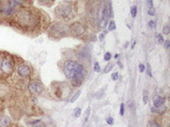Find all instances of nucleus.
Masks as SVG:
<instances>
[{"label":"nucleus","instance_id":"f257e3e1","mask_svg":"<svg viewBox=\"0 0 170 127\" xmlns=\"http://www.w3.org/2000/svg\"><path fill=\"white\" fill-rule=\"evenodd\" d=\"M7 24L14 30L31 37H37L50 26L45 13L31 7H19Z\"/></svg>","mask_w":170,"mask_h":127},{"label":"nucleus","instance_id":"f03ea898","mask_svg":"<svg viewBox=\"0 0 170 127\" xmlns=\"http://www.w3.org/2000/svg\"><path fill=\"white\" fill-rule=\"evenodd\" d=\"M60 67L73 87H79L84 84L88 75V68L76 60V58L63 59L60 63Z\"/></svg>","mask_w":170,"mask_h":127},{"label":"nucleus","instance_id":"7ed1b4c3","mask_svg":"<svg viewBox=\"0 0 170 127\" xmlns=\"http://www.w3.org/2000/svg\"><path fill=\"white\" fill-rule=\"evenodd\" d=\"M15 58V70L12 76L7 81H10L11 85L15 87H26L27 84L33 78V69L29 63L25 62L21 58L14 56Z\"/></svg>","mask_w":170,"mask_h":127},{"label":"nucleus","instance_id":"20e7f679","mask_svg":"<svg viewBox=\"0 0 170 127\" xmlns=\"http://www.w3.org/2000/svg\"><path fill=\"white\" fill-rule=\"evenodd\" d=\"M15 70V58L6 51H0V81H7Z\"/></svg>","mask_w":170,"mask_h":127},{"label":"nucleus","instance_id":"39448f33","mask_svg":"<svg viewBox=\"0 0 170 127\" xmlns=\"http://www.w3.org/2000/svg\"><path fill=\"white\" fill-rule=\"evenodd\" d=\"M72 87L67 81H54L50 85V95L57 100H65L72 95Z\"/></svg>","mask_w":170,"mask_h":127},{"label":"nucleus","instance_id":"423d86ee","mask_svg":"<svg viewBox=\"0 0 170 127\" xmlns=\"http://www.w3.org/2000/svg\"><path fill=\"white\" fill-rule=\"evenodd\" d=\"M76 11H77V8L74 2L63 1L55 9V15L61 21L66 22V21L72 20L73 18L76 17Z\"/></svg>","mask_w":170,"mask_h":127},{"label":"nucleus","instance_id":"0eeeda50","mask_svg":"<svg viewBox=\"0 0 170 127\" xmlns=\"http://www.w3.org/2000/svg\"><path fill=\"white\" fill-rule=\"evenodd\" d=\"M49 37L55 40H60L62 38L69 36V25H67L65 22H57L50 25L49 27Z\"/></svg>","mask_w":170,"mask_h":127},{"label":"nucleus","instance_id":"6e6552de","mask_svg":"<svg viewBox=\"0 0 170 127\" xmlns=\"http://www.w3.org/2000/svg\"><path fill=\"white\" fill-rule=\"evenodd\" d=\"M19 7L12 0H0V17L3 22H6L12 17Z\"/></svg>","mask_w":170,"mask_h":127},{"label":"nucleus","instance_id":"1a4fd4ad","mask_svg":"<svg viewBox=\"0 0 170 127\" xmlns=\"http://www.w3.org/2000/svg\"><path fill=\"white\" fill-rule=\"evenodd\" d=\"M27 90H28L29 93L31 95H42L43 92L45 91V87H44L43 84L37 79H32L29 81L27 84Z\"/></svg>","mask_w":170,"mask_h":127},{"label":"nucleus","instance_id":"9d476101","mask_svg":"<svg viewBox=\"0 0 170 127\" xmlns=\"http://www.w3.org/2000/svg\"><path fill=\"white\" fill-rule=\"evenodd\" d=\"M87 34V29L85 25H83L80 22H75V23L69 25V35L79 38V39H83Z\"/></svg>","mask_w":170,"mask_h":127},{"label":"nucleus","instance_id":"9b49d317","mask_svg":"<svg viewBox=\"0 0 170 127\" xmlns=\"http://www.w3.org/2000/svg\"><path fill=\"white\" fill-rule=\"evenodd\" d=\"M74 53H75L74 56H75L76 60H78L81 64H83L85 67L88 68V66L90 65L91 61H92L91 54H90L89 50H88L86 47H81L80 49H78Z\"/></svg>","mask_w":170,"mask_h":127},{"label":"nucleus","instance_id":"f8f14e48","mask_svg":"<svg viewBox=\"0 0 170 127\" xmlns=\"http://www.w3.org/2000/svg\"><path fill=\"white\" fill-rule=\"evenodd\" d=\"M13 125L12 119L3 113H0V127H11Z\"/></svg>","mask_w":170,"mask_h":127},{"label":"nucleus","instance_id":"ddd939ff","mask_svg":"<svg viewBox=\"0 0 170 127\" xmlns=\"http://www.w3.org/2000/svg\"><path fill=\"white\" fill-rule=\"evenodd\" d=\"M152 101H153V105L154 107H162L164 106L165 104V97L160 96V95H154L152 98Z\"/></svg>","mask_w":170,"mask_h":127},{"label":"nucleus","instance_id":"4468645a","mask_svg":"<svg viewBox=\"0 0 170 127\" xmlns=\"http://www.w3.org/2000/svg\"><path fill=\"white\" fill-rule=\"evenodd\" d=\"M12 1L17 5L18 7H31L32 6V0H12Z\"/></svg>","mask_w":170,"mask_h":127},{"label":"nucleus","instance_id":"2eb2a0df","mask_svg":"<svg viewBox=\"0 0 170 127\" xmlns=\"http://www.w3.org/2000/svg\"><path fill=\"white\" fill-rule=\"evenodd\" d=\"M29 127H45V124L43 123V121L40 119H37L35 121H32L31 123H29Z\"/></svg>","mask_w":170,"mask_h":127},{"label":"nucleus","instance_id":"dca6fc26","mask_svg":"<svg viewBox=\"0 0 170 127\" xmlns=\"http://www.w3.org/2000/svg\"><path fill=\"white\" fill-rule=\"evenodd\" d=\"M147 5H148V14L150 16L154 15V8H153V1L152 0H146Z\"/></svg>","mask_w":170,"mask_h":127},{"label":"nucleus","instance_id":"f3484780","mask_svg":"<svg viewBox=\"0 0 170 127\" xmlns=\"http://www.w3.org/2000/svg\"><path fill=\"white\" fill-rule=\"evenodd\" d=\"M130 14L132 18H134L136 14H138V7H136V5H132V6L130 7Z\"/></svg>","mask_w":170,"mask_h":127},{"label":"nucleus","instance_id":"a211bd4d","mask_svg":"<svg viewBox=\"0 0 170 127\" xmlns=\"http://www.w3.org/2000/svg\"><path fill=\"white\" fill-rule=\"evenodd\" d=\"M81 95V91L80 90H78V91H77L76 93H75V95H72V97H71L70 98V102H75L76 100H77V99H78V97H79V95Z\"/></svg>","mask_w":170,"mask_h":127},{"label":"nucleus","instance_id":"6ab92c4d","mask_svg":"<svg viewBox=\"0 0 170 127\" xmlns=\"http://www.w3.org/2000/svg\"><path fill=\"white\" fill-rule=\"evenodd\" d=\"M149 127H161V125L158 123L156 120L152 119V120L149 121Z\"/></svg>","mask_w":170,"mask_h":127},{"label":"nucleus","instance_id":"aec40b11","mask_svg":"<svg viewBox=\"0 0 170 127\" xmlns=\"http://www.w3.org/2000/svg\"><path fill=\"white\" fill-rule=\"evenodd\" d=\"M116 23H114V21H111L109 22V24H108V31H113V30H116Z\"/></svg>","mask_w":170,"mask_h":127},{"label":"nucleus","instance_id":"412c9836","mask_svg":"<svg viewBox=\"0 0 170 127\" xmlns=\"http://www.w3.org/2000/svg\"><path fill=\"white\" fill-rule=\"evenodd\" d=\"M112 68H113V64H112V63L108 64V66L105 68V73L107 74V73H108V71H111Z\"/></svg>","mask_w":170,"mask_h":127},{"label":"nucleus","instance_id":"4be33fe9","mask_svg":"<svg viewBox=\"0 0 170 127\" xmlns=\"http://www.w3.org/2000/svg\"><path fill=\"white\" fill-rule=\"evenodd\" d=\"M163 36H162V34H157L156 35V42L158 43V44H162L163 43Z\"/></svg>","mask_w":170,"mask_h":127},{"label":"nucleus","instance_id":"5701e85b","mask_svg":"<svg viewBox=\"0 0 170 127\" xmlns=\"http://www.w3.org/2000/svg\"><path fill=\"white\" fill-rule=\"evenodd\" d=\"M4 108H5V106H4V100H3V98L0 97V113H3Z\"/></svg>","mask_w":170,"mask_h":127},{"label":"nucleus","instance_id":"b1692460","mask_svg":"<svg viewBox=\"0 0 170 127\" xmlns=\"http://www.w3.org/2000/svg\"><path fill=\"white\" fill-rule=\"evenodd\" d=\"M39 2L44 4V5H52L53 4L52 0H39Z\"/></svg>","mask_w":170,"mask_h":127},{"label":"nucleus","instance_id":"393cba45","mask_svg":"<svg viewBox=\"0 0 170 127\" xmlns=\"http://www.w3.org/2000/svg\"><path fill=\"white\" fill-rule=\"evenodd\" d=\"M146 74H147V76H152V74H151V69H150V66H149V64H146Z\"/></svg>","mask_w":170,"mask_h":127},{"label":"nucleus","instance_id":"a878e982","mask_svg":"<svg viewBox=\"0 0 170 127\" xmlns=\"http://www.w3.org/2000/svg\"><path fill=\"white\" fill-rule=\"evenodd\" d=\"M169 32H170V27H169V25H165V26L163 27V34L167 35V34H169Z\"/></svg>","mask_w":170,"mask_h":127},{"label":"nucleus","instance_id":"bb28decb","mask_svg":"<svg viewBox=\"0 0 170 127\" xmlns=\"http://www.w3.org/2000/svg\"><path fill=\"white\" fill-rule=\"evenodd\" d=\"M94 71H96V73L101 71V67H100V65H98V63H95L94 64Z\"/></svg>","mask_w":170,"mask_h":127},{"label":"nucleus","instance_id":"cd10ccee","mask_svg":"<svg viewBox=\"0 0 170 127\" xmlns=\"http://www.w3.org/2000/svg\"><path fill=\"white\" fill-rule=\"evenodd\" d=\"M90 110H91V107H88L87 108V111L85 113V118H84V122L88 120V117H89V114H90Z\"/></svg>","mask_w":170,"mask_h":127},{"label":"nucleus","instance_id":"c85d7f7f","mask_svg":"<svg viewBox=\"0 0 170 127\" xmlns=\"http://www.w3.org/2000/svg\"><path fill=\"white\" fill-rule=\"evenodd\" d=\"M81 111H82V110H81V108H76L75 109V113H74V115H75V117H79L80 116V114H81Z\"/></svg>","mask_w":170,"mask_h":127},{"label":"nucleus","instance_id":"c756f323","mask_svg":"<svg viewBox=\"0 0 170 127\" xmlns=\"http://www.w3.org/2000/svg\"><path fill=\"white\" fill-rule=\"evenodd\" d=\"M112 59V54L109 53V52H107L106 54H105V60L106 61H109Z\"/></svg>","mask_w":170,"mask_h":127},{"label":"nucleus","instance_id":"7c9ffc66","mask_svg":"<svg viewBox=\"0 0 170 127\" xmlns=\"http://www.w3.org/2000/svg\"><path fill=\"white\" fill-rule=\"evenodd\" d=\"M107 33H108V31H105L103 33H102V34L98 35V40H100V41H102V40H103V38H105V36H106Z\"/></svg>","mask_w":170,"mask_h":127},{"label":"nucleus","instance_id":"2f4dec72","mask_svg":"<svg viewBox=\"0 0 170 127\" xmlns=\"http://www.w3.org/2000/svg\"><path fill=\"white\" fill-rule=\"evenodd\" d=\"M112 81H117L118 79V71H114V73L112 74Z\"/></svg>","mask_w":170,"mask_h":127},{"label":"nucleus","instance_id":"473e14b6","mask_svg":"<svg viewBox=\"0 0 170 127\" xmlns=\"http://www.w3.org/2000/svg\"><path fill=\"white\" fill-rule=\"evenodd\" d=\"M119 114L122 115V116L124 114V104L123 103L120 104V111H119Z\"/></svg>","mask_w":170,"mask_h":127},{"label":"nucleus","instance_id":"72a5a7b5","mask_svg":"<svg viewBox=\"0 0 170 127\" xmlns=\"http://www.w3.org/2000/svg\"><path fill=\"white\" fill-rule=\"evenodd\" d=\"M107 123L108 124H109V125H112V124H113V119L112 118V117H107Z\"/></svg>","mask_w":170,"mask_h":127},{"label":"nucleus","instance_id":"f704fd0d","mask_svg":"<svg viewBox=\"0 0 170 127\" xmlns=\"http://www.w3.org/2000/svg\"><path fill=\"white\" fill-rule=\"evenodd\" d=\"M169 46H170V41L166 40L165 42H164V47H165V49H169Z\"/></svg>","mask_w":170,"mask_h":127},{"label":"nucleus","instance_id":"c9c22d12","mask_svg":"<svg viewBox=\"0 0 170 127\" xmlns=\"http://www.w3.org/2000/svg\"><path fill=\"white\" fill-rule=\"evenodd\" d=\"M145 70V67L142 64H139V71H140V73H142V71H144Z\"/></svg>","mask_w":170,"mask_h":127},{"label":"nucleus","instance_id":"e433bc0d","mask_svg":"<svg viewBox=\"0 0 170 127\" xmlns=\"http://www.w3.org/2000/svg\"><path fill=\"white\" fill-rule=\"evenodd\" d=\"M153 25H154V22H153V21H149V24H148L149 28H152V27H153Z\"/></svg>","mask_w":170,"mask_h":127},{"label":"nucleus","instance_id":"4c0bfd02","mask_svg":"<svg viewBox=\"0 0 170 127\" xmlns=\"http://www.w3.org/2000/svg\"><path fill=\"white\" fill-rule=\"evenodd\" d=\"M147 100H148V98H147V95H144L143 96V103H147Z\"/></svg>","mask_w":170,"mask_h":127},{"label":"nucleus","instance_id":"58836bf2","mask_svg":"<svg viewBox=\"0 0 170 127\" xmlns=\"http://www.w3.org/2000/svg\"><path fill=\"white\" fill-rule=\"evenodd\" d=\"M11 127H21V126H18L17 124H13L12 126H11Z\"/></svg>","mask_w":170,"mask_h":127},{"label":"nucleus","instance_id":"ea45409f","mask_svg":"<svg viewBox=\"0 0 170 127\" xmlns=\"http://www.w3.org/2000/svg\"><path fill=\"white\" fill-rule=\"evenodd\" d=\"M118 66H119V67H120V68H122V63H119V62H118Z\"/></svg>","mask_w":170,"mask_h":127},{"label":"nucleus","instance_id":"a19ab883","mask_svg":"<svg viewBox=\"0 0 170 127\" xmlns=\"http://www.w3.org/2000/svg\"><path fill=\"white\" fill-rule=\"evenodd\" d=\"M3 23V21H2V19H1V17H0V25H1Z\"/></svg>","mask_w":170,"mask_h":127}]
</instances>
